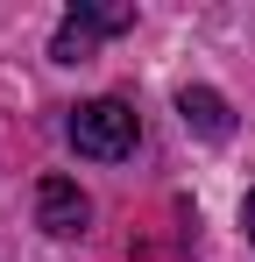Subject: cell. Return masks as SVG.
<instances>
[{
  "instance_id": "2",
  "label": "cell",
  "mask_w": 255,
  "mask_h": 262,
  "mask_svg": "<svg viewBox=\"0 0 255 262\" xmlns=\"http://www.w3.org/2000/svg\"><path fill=\"white\" fill-rule=\"evenodd\" d=\"M121 29H135V7H121V0H78L71 14H64V29H57V64H85L92 50H99V36H121Z\"/></svg>"
},
{
  "instance_id": "5",
  "label": "cell",
  "mask_w": 255,
  "mask_h": 262,
  "mask_svg": "<svg viewBox=\"0 0 255 262\" xmlns=\"http://www.w3.org/2000/svg\"><path fill=\"white\" fill-rule=\"evenodd\" d=\"M248 234H255V191H248Z\"/></svg>"
},
{
  "instance_id": "3",
  "label": "cell",
  "mask_w": 255,
  "mask_h": 262,
  "mask_svg": "<svg viewBox=\"0 0 255 262\" xmlns=\"http://www.w3.org/2000/svg\"><path fill=\"white\" fill-rule=\"evenodd\" d=\"M36 220H42V234H78L85 220H92V199H85L71 177H42L36 184Z\"/></svg>"
},
{
  "instance_id": "1",
  "label": "cell",
  "mask_w": 255,
  "mask_h": 262,
  "mask_svg": "<svg viewBox=\"0 0 255 262\" xmlns=\"http://www.w3.org/2000/svg\"><path fill=\"white\" fill-rule=\"evenodd\" d=\"M135 106L128 99H85L71 106V142H78V156H99V163H121L135 156Z\"/></svg>"
},
{
  "instance_id": "4",
  "label": "cell",
  "mask_w": 255,
  "mask_h": 262,
  "mask_svg": "<svg viewBox=\"0 0 255 262\" xmlns=\"http://www.w3.org/2000/svg\"><path fill=\"white\" fill-rule=\"evenodd\" d=\"M177 114H184V128L206 135V142H227V135H234V114H227V99L213 85H184L177 92Z\"/></svg>"
}]
</instances>
